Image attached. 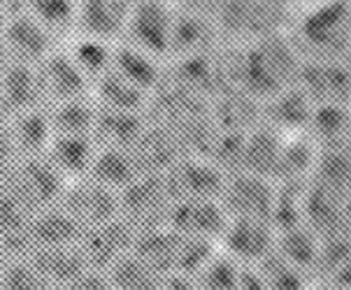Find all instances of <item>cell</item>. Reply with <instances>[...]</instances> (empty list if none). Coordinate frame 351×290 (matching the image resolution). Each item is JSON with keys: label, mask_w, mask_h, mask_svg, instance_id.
I'll return each mask as SVG.
<instances>
[{"label": "cell", "mask_w": 351, "mask_h": 290, "mask_svg": "<svg viewBox=\"0 0 351 290\" xmlns=\"http://www.w3.org/2000/svg\"><path fill=\"white\" fill-rule=\"evenodd\" d=\"M300 65L298 51L282 35H267L252 40L235 63L233 72L240 91L256 100H267L284 88L298 84Z\"/></svg>", "instance_id": "1"}, {"label": "cell", "mask_w": 351, "mask_h": 290, "mask_svg": "<svg viewBox=\"0 0 351 290\" xmlns=\"http://www.w3.org/2000/svg\"><path fill=\"white\" fill-rule=\"evenodd\" d=\"M300 38L319 58H335L351 51V0H321L300 21Z\"/></svg>", "instance_id": "2"}, {"label": "cell", "mask_w": 351, "mask_h": 290, "mask_svg": "<svg viewBox=\"0 0 351 290\" xmlns=\"http://www.w3.org/2000/svg\"><path fill=\"white\" fill-rule=\"evenodd\" d=\"M175 8L165 0H133L121 42L133 44L158 61L170 56Z\"/></svg>", "instance_id": "3"}, {"label": "cell", "mask_w": 351, "mask_h": 290, "mask_svg": "<svg viewBox=\"0 0 351 290\" xmlns=\"http://www.w3.org/2000/svg\"><path fill=\"white\" fill-rule=\"evenodd\" d=\"M217 21L226 33L258 40L277 35L284 23V8L277 0H219Z\"/></svg>", "instance_id": "4"}, {"label": "cell", "mask_w": 351, "mask_h": 290, "mask_svg": "<svg viewBox=\"0 0 351 290\" xmlns=\"http://www.w3.org/2000/svg\"><path fill=\"white\" fill-rule=\"evenodd\" d=\"M65 214H70L82 230L100 226L119 216V193L91 176L68 181L56 202Z\"/></svg>", "instance_id": "5"}, {"label": "cell", "mask_w": 351, "mask_h": 290, "mask_svg": "<svg viewBox=\"0 0 351 290\" xmlns=\"http://www.w3.org/2000/svg\"><path fill=\"white\" fill-rule=\"evenodd\" d=\"M228 218H263L272 223V205H275V186L270 179L252 172H235L226 176L219 193Z\"/></svg>", "instance_id": "6"}, {"label": "cell", "mask_w": 351, "mask_h": 290, "mask_svg": "<svg viewBox=\"0 0 351 290\" xmlns=\"http://www.w3.org/2000/svg\"><path fill=\"white\" fill-rule=\"evenodd\" d=\"M35 72H38L45 107L65 103V100L91 96V81L77 68L63 44H58L35 65Z\"/></svg>", "instance_id": "7"}, {"label": "cell", "mask_w": 351, "mask_h": 290, "mask_svg": "<svg viewBox=\"0 0 351 290\" xmlns=\"http://www.w3.org/2000/svg\"><path fill=\"white\" fill-rule=\"evenodd\" d=\"M275 226L263 218H228L219 248L240 265L254 267L275 248Z\"/></svg>", "instance_id": "8"}, {"label": "cell", "mask_w": 351, "mask_h": 290, "mask_svg": "<svg viewBox=\"0 0 351 290\" xmlns=\"http://www.w3.org/2000/svg\"><path fill=\"white\" fill-rule=\"evenodd\" d=\"M298 86L312 105H351V68L335 58H312L302 63Z\"/></svg>", "instance_id": "9"}, {"label": "cell", "mask_w": 351, "mask_h": 290, "mask_svg": "<svg viewBox=\"0 0 351 290\" xmlns=\"http://www.w3.org/2000/svg\"><path fill=\"white\" fill-rule=\"evenodd\" d=\"M228 216L219 200H175L170 205L165 226L182 237L212 239L219 244Z\"/></svg>", "instance_id": "10"}, {"label": "cell", "mask_w": 351, "mask_h": 290, "mask_svg": "<svg viewBox=\"0 0 351 290\" xmlns=\"http://www.w3.org/2000/svg\"><path fill=\"white\" fill-rule=\"evenodd\" d=\"M0 42H3L5 51H8L10 61L28 63V65H38L49 51H53L61 44L43 23L35 21L28 12L10 14Z\"/></svg>", "instance_id": "11"}, {"label": "cell", "mask_w": 351, "mask_h": 290, "mask_svg": "<svg viewBox=\"0 0 351 290\" xmlns=\"http://www.w3.org/2000/svg\"><path fill=\"white\" fill-rule=\"evenodd\" d=\"M133 0H77V31L82 35L121 42Z\"/></svg>", "instance_id": "12"}, {"label": "cell", "mask_w": 351, "mask_h": 290, "mask_svg": "<svg viewBox=\"0 0 351 290\" xmlns=\"http://www.w3.org/2000/svg\"><path fill=\"white\" fill-rule=\"evenodd\" d=\"M96 151L98 144L91 135H53L43 156L65 181H75L88 174Z\"/></svg>", "instance_id": "13"}, {"label": "cell", "mask_w": 351, "mask_h": 290, "mask_svg": "<svg viewBox=\"0 0 351 290\" xmlns=\"http://www.w3.org/2000/svg\"><path fill=\"white\" fill-rule=\"evenodd\" d=\"M0 103L8 111V118L33 107H45L35 65L16 61L8 63L5 72L0 75Z\"/></svg>", "instance_id": "14"}, {"label": "cell", "mask_w": 351, "mask_h": 290, "mask_svg": "<svg viewBox=\"0 0 351 290\" xmlns=\"http://www.w3.org/2000/svg\"><path fill=\"white\" fill-rule=\"evenodd\" d=\"M312 100L307 93L295 84L284 88L282 93L265 100V121L270 128L279 130L282 135H300L302 130L309 128V118H312Z\"/></svg>", "instance_id": "15"}, {"label": "cell", "mask_w": 351, "mask_h": 290, "mask_svg": "<svg viewBox=\"0 0 351 290\" xmlns=\"http://www.w3.org/2000/svg\"><path fill=\"white\" fill-rule=\"evenodd\" d=\"M158 63L160 61L156 56L147 54V51L138 49V47L117 42L110 70L117 72L119 77H123L126 81H130L135 88H140L142 93L154 98V93H156L160 86V79H163Z\"/></svg>", "instance_id": "16"}, {"label": "cell", "mask_w": 351, "mask_h": 290, "mask_svg": "<svg viewBox=\"0 0 351 290\" xmlns=\"http://www.w3.org/2000/svg\"><path fill=\"white\" fill-rule=\"evenodd\" d=\"M23 12L43 23L61 44L77 31V0H28Z\"/></svg>", "instance_id": "17"}, {"label": "cell", "mask_w": 351, "mask_h": 290, "mask_svg": "<svg viewBox=\"0 0 351 290\" xmlns=\"http://www.w3.org/2000/svg\"><path fill=\"white\" fill-rule=\"evenodd\" d=\"M351 123V105H314L309 128L319 146L342 144Z\"/></svg>", "instance_id": "18"}, {"label": "cell", "mask_w": 351, "mask_h": 290, "mask_svg": "<svg viewBox=\"0 0 351 290\" xmlns=\"http://www.w3.org/2000/svg\"><path fill=\"white\" fill-rule=\"evenodd\" d=\"M267 290H309V276L272 248L261 263L254 265Z\"/></svg>", "instance_id": "19"}, {"label": "cell", "mask_w": 351, "mask_h": 290, "mask_svg": "<svg viewBox=\"0 0 351 290\" xmlns=\"http://www.w3.org/2000/svg\"><path fill=\"white\" fill-rule=\"evenodd\" d=\"M58 290H114L110 283V276L100 269H84L80 276H75L70 283H65Z\"/></svg>", "instance_id": "20"}, {"label": "cell", "mask_w": 351, "mask_h": 290, "mask_svg": "<svg viewBox=\"0 0 351 290\" xmlns=\"http://www.w3.org/2000/svg\"><path fill=\"white\" fill-rule=\"evenodd\" d=\"M165 3H170L175 10H195V12H200V8H205L207 0H165Z\"/></svg>", "instance_id": "21"}, {"label": "cell", "mask_w": 351, "mask_h": 290, "mask_svg": "<svg viewBox=\"0 0 351 290\" xmlns=\"http://www.w3.org/2000/svg\"><path fill=\"white\" fill-rule=\"evenodd\" d=\"M8 63H10V56H8V51H5L3 42H0V75L5 72V68H8Z\"/></svg>", "instance_id": "22"}, {"label": "cell", "mask_w": 351, "mask_h": 290, "mask_svg": "<svg viewBox=\"0 0 351 290\" xmlns=\"http://www.w3.org/2000/svg\"><path fill=\"white\" fill-rule=\"evenodd\" d=\"M8 19H10V14H8V12H5L3 8H0V40H3L5 26H8Z\"/></svg>", "instance_id": "23"}, {"label": "cell", "mask_w": 351, "mask_h": 290, "mask_svg": "<svg viewBox=\"0 0 351 290\" xmlns=\"http://www.w3.org/2000/svg\"><path fill=\"white\" fill-rule=\"evenodd\" d=\"M340 146H344V149H347V153L351 156V123H349V130H347V135H344V140H342Z\"/></svg>", "instance_id": "24"}, {"label": "cell", "mask_w": 351, "mask_h": 290, "mask_svg": "<svg viewBox=\"0 0 351 290\" xmlns=\"http://www.w3.org/2000/svg\"><path fill=\"white\" fill-rule=\"evenodd\" d=\"M321 290H340V288H335V286H330V288H321Z\"/></svg>", "instance_id": "25"}, {"label": "cell", "mask_w": 351, "mask_h": 290, "mask_svg": "<svg viewBox=\"0 0 351 290\" xmlns=\"http://www.w3.org/2000/svg\"><path fill=\"white\" fill-rule=\"evenodd\" d=\"M317 3H321V0H317Z\"/></svg>", "instance_id": "26"}, {"label": "cell", "mask_w": 351, "mask_h": 290, "mask_svg": "<svg viewBox=\"0 0 351 290\" xmlns=\"http://www.w3.org/2000/svg\"><path fill=\"white\" fill-rule=\"evenodd\" d=\"M349 54H351V51H349Z\"/></svg>", "instance_id": "27"}]
</instances>
